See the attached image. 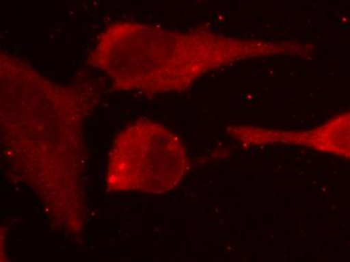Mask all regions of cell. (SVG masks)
Masks as SVG:
<instances>
[{
	"instance_id": "cell-1",
	"label": "cell",
	"mask_w": 350,
	"mask_h": 262,
	"mask_svg": "<svg viewBox=\"0 0 350 262\" xmlns=\"http://www.w3.org/2000/svg\"><path fill=\"white\" fill-rule=\"evenodd\" d=\"M99 101L87 81L59 84L23 60L0 55L2 153L38 196L50 224L66 234L87 225L85 121Z\"/></svg>"
},
{
	"instance_id": "cell-2",
	"label": "cell",
	"mask_w": 350,
	"mask_h": 262,
	"mask_svg": "<svg viewBox=\"0 0 350 262\" xmlns=\"http://www.w3.org/2000/svg\"><path fill=\"white\" fill-rule=\"evenodd\" d=\"M310 51V46L296 40L228 37L116 21L100 35L87 63L117 91L157 96L183 92L206 74L247 60L298 57Z\"/></svg>"
},
{
	"instance_id": "cell-3",
	"label": "cell",
	"mask_w": 350,
	"mask_h": 262,
	"mask_svg": "<svg viewBox=\"0 0 350 262\" xmlns=\"http://www.w3.org/2000/svg\"><path fill=\"white\" fill-rule=\"evenodd\" d=\"M189 166L180 138L167 127L139 118L119 132L108 153L109 193L162 195L181 182Z\"/></svg>"
},
{
	"instance_id": "cell-4",
	"label": "cell",
	"mask_w": 350,
	"mask_h": 262,
	"mask_svg": "<svg viewBox=\"0 0 350 262\" xmlns=\"http://www.w3.org/2000/svg\"><path fill=\"white\" fill-rule=\"evenodd\" d=\"M232 140L244 146L288 144L311 148L350 159V112L337 115L309 131H285L252 125L228 127Z\"/></svg>"
},
{
	"instance_id": "cell-5",
	"label": "cell",
	"mask_w": 350,
	"mask_h": 262,
	"mask_svg": "<svg viewBox=\"0 0 350 262\" xmlns=\"http://www.w3.org/2000/svg\"><path fill=\"white\" fill-rule=\"evenodd\" d=\"M198 1H202V0H198Z\"/></svg>"
}]
</instances>
